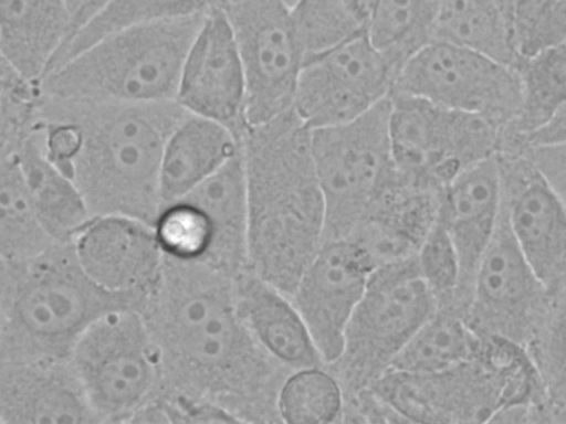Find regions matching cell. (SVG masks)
Listing matches in <instances>:
<instances>
[{"instance_id":"10","label":"cell","mask_w":566,"mask_h":424,"mask_svg":"<svg viewBox=\"0 0 566 424\" xmlns=\"http://www.w3.org/2000/svg\"><path fill=\"white\" fill-rule=\"evenodd\" d=\"M391 94L481 115L504 132L520 113L522 85L517 67L434 39L399 70Z\"/></svg>"},{"instance_id":"39","label":"cell","mask_w":566,"mask_h":424,"mask_svg":"<svg viewBox=\"0 0 566 424\" xmlns=\"http://www.w3.org/2000/svg\"><path fill=\"white\" fill-rule=\"evenodd\" d=\"M566 141V104L542 127L516 140L506 151Z\"/></svg>"},{"instance_id":"26","label":"cell","mask_w":566,"mask_h":424,"mask_svg":"<svg viewBox=\"0 0 566 424\" xmlns=\"http://www.w3.org/2000/svg\"><path fill=\"white\" fill-rule=\"evenodd\" d=\"M434 39L459 44L517 67L512 0H439Z\"/></svg>"},{"instance_id":"16","label":"cell","mask_w":566,"mask_h":424,"mask_svg":"<svg viewBox=\"0 0 566 424\" xmlns=\"http://www.w3.org/2000/svg\"><path fill=\"white\" fill-rule=\"evenodd\" d=\"M176 102L189 114L218 121L242 138L245 81L237 42L222 10L209 13L180 75Z\"/></svg>"},{"instance_id":"43","label":"cell","mask_w":566,"mask_h":424,"mask_svg":"<svg viewBox=\"0 0 566 424\" xmlns=\"http://www.w3.org/2000/svg\"><path fill=\"white\" fill-rule=\"evenodd\" d=\"M285 3H287L290 7H292L297 0H283Z\"/></svg>"},{"instance_id":"2","label":"cell","mask_w":566,"mask_h":424,"mask_svg":"<svg viewBox=\"0 0 566 424\" xmlns=\"http://www.w3.org/2000/svg\"><path fill=\"white\" fill-rule=\"evenodd\" d=\"M189 113L176 100L128 103L41 94L49 158L80 190L92 218L123 215L155 226L166 144Z\"/></svg>"},{"instance_id":"38","label":"cell","mask_w":566,"mask_h":424,"mask_svg":"<svg viewBox=\"0 0 566 424\" xmlns=\"http://www.w3.org/2000/svg\"><path fill=\"white\" fill-rule=\"evenodd\" d=\"M517 152L533 161L566 204V141L525 147Z\"/></svg>"},{"instance_id":"18","label":"cell","mask_w":566,"mask_h":424,"mask_svg":"<svg viewBox=\"0 0 566 424\" xmlns=\"http://www.w3.org/2000/svg\"><path fill=\"white\" fill-rule=\"evenodd\" d=\"M72 243L81 266L96 284L145 303L164 262L155 226L123 215L95 216Z\"/></svg>"},{"instance_id":"23","label":"cell","mask_w":566,"mask_h":424,"mask_svg":"<svg viewBox=\"0 0 566 424\" xmlns=\"http://www.w3.org/2000/svg\"><path fill=\"white\" fill-rule=\"evenodd\" d=\"M1 60L40 83L72 32L67 0H0Z\"/></svg>"},{"instance_id":"40","label":"cell","mask_w":566,"mask_h":424,"mask_svg":"<svg viewBox=\"0 0 566 424\" xmlns=\"http://www.w3.org/2000/svg\"><path fill=\"white\" fill-rule=\"evenodd\" d=\"M545 0H512L516 44L518 36L527 28Z\"/></svg>"},{"instance_id":"27","label":"cell","mask_w":566,"mask_h":424,"mask_svg":"<svg viewBox=\"0 0 566 424\" xmlns=\"http://www.w3.org/2000/svg\"><path fill=\"white\" fill-rule=\"evenodd\" d=\"M517 71L522 85L521 108L503 134L501 151L545 125L566 104V38L523 56Z\"/></svg>"},{"instance_id":"41","label":"cell","mask_w":566,"mask_h":424,"mask_svg":"<svg viewBox=\"0 0 566 424\" xmlns=\"http://www.w3.org/2000/svg\"><path fill=\"white\" fill-rule=\"evenodd\" d=\"M107 1L108 0H85L74 15L71 35L97 13Z\"/></svg>"},{"instance_id":"30","label":"cell","mask_w":566,"mask_h":424,"mask_svg":"<svg viewBox=\"0 0 566 424\" xmlns=\"http://www.w3.org/2000/svg\"><path fill=\"white\" fill-rule=\"evenodd\" d=\"M439 0H377L367 39L395 77L403 64L434 40Z\"/></svg>"},{"instance_id":"3","label":"cell","mask_w":566,"mask_h":424,"mask_svg":"<svg viewBox=\"0 0 566 424\" xmlns=\"http://www.w3.org/2000/svg\"><path fill=\"white\" fill-rule=\"evenodd\" d=\"M248 268L289 297L325 242L311 129L293 108L242 136Z\"/></svg>"},{"instance_id":"31","label":"cell","mask_w":566,"mask_h":424,"mask_svg":"<svg viewBox=\"0 0 566 424\" xmlns=\"http://www.w3.org/2000/svg\"><path fill=\"white\" fill-rule=\"evenodd\" d=\"M377 0H297L291 7L305 59L367 36Z\"/></svg>"},{"instance_id":"36","label":"cell","mask_w":566,"mask_h":424,"mask_svg":"<svg viewBox=\"0 0 566 424\" xmlns=\"http://www.w3.org/2000/svg\"><path fill=\"white\" fill-rule=\"evenodd\" d=\"M424 282L439 305L455 301L461 283V265L454 242L446 225L437 220L416 255Z\"/></svg>"},{"instance_id":"42","label":"cell","mask_w":566,"mask_h":424,"mask_svg":"<svg viewBox=\"0 0 566 424\" xmlns=\"http://www.w3.org/2000/svg\"><path fill=\"white\" fill-rule=\"evenodd\" d=\"M73 14L75 15L76 11L81 8V6L85 2V0H67ZM74 19V18H73Z\"/></svg>"},{"instance_id":"19","label":"cell","mask_w":566,"mask_h":424,"mask_svg":"<svg viewBox=\"0 0 566 424\" xmlns=\"http://www.w3.org/2000/svg\"><path fill=\"white\" fill-rule=\"evenodd\" d=\"M501 209L502 179L497 155L465 168L442 188L438 218L448 229L459 254L461 283L458 297L465 298V307L475 271L495 232Z\"/></svg>"},{"instance_id":"22","label":"cell","mask_w":566,"mask_h":424,"mask_svg":"<svg viewBox=\"0 0 566 424\" xmlns=\"http://www.w3.org/2000/svg\"><path fill=\"white\" fill-rule=\"evenodd\" d=\"M239 312L271 358L292 369L324 364L292 299L251 271L234 279Z\"/></svg>"},{"instance_id":"37","label":"cell","mask_w":566,"mask_h":424,"mask_svg":"<svg viewBox=\"0 0 566 424\" xmlns=\"http://www.w3.org/2000/svg\"><path fill=\"white\" fill-rule=\"evenodd\" d=\"M566 38V0H545L517 39L521 56L535 52Z\"/></svg>"},{"instance_id":"4","label":"cell","mask_w":566,"mask_h":424,"mask_svg":"<svg viewBox=\"0 0 566 424\" xmlns=\"http://www.w3.org/2000/svg\"><path fill=\"white\" fill-rule=\"evenodd\" d=\"M144 300L109 292L83 269L72 242L0 268V362L66 361L97 319Z\"/></svg>"},{"instance_id":"7","label":"cell","mask_w":566,"mask_h":424,"mask_svg":"<svg viewBox=\"0 0 566 424\" xmlns=\"http://www.w3.org/2000/svg\"><path fill=\"white\" fill-rule=\"evenodd\" d=\"M69 362L98 423H129L159 390L157 351L135 308L97 319L76 342Z\"/></svg>"},{"instance_id":"25","label":"cell","mask_w":566,"mask_h":424,"mask_svg":"<svg viewBox=\"0 0 566 424\" xmlns=\"http://www.w3.org/2000/svg\"><path fill=\"white\" fill-rule=\"evenodd\" d=\"M14 157L45 231L57 243L72 242L92 215L73 180L49 158L42 121Z\"/></svg>"},{"instance_id":"1","label":"cell","mask_w":566,"mask_h":424,"mask_svg":"<svg viewBox=\"0 0 566 424\" xmlns=\"http://www.w3.org/2000/svg\"><path fill=\"white\" fill-rule=\"evenodd\" d=\"M234 279L164 254L140 312L158 356V392L217 403L245 423L269 367L239 312Z\"/></svg>"},{"instance_id":"24","label":"cell","mask_w":566,"mask_h":424,"mask_svg":"<svg viewBox=\"0 0 566 424\" xmlns=\"http://www.w3.org/2000/svg\"><path fill=\"white\" fill-rule=\"evenodd\" d=\"M242 138L212 119L188 114L170 135L161 160V208L184 197L241 148ZM161 210V209H160Z\"/></svg>"},{"instance_id":"14","label":"cell","mask_w":566,"mask_h":424,"mask_svg":"<svg viewBox=\"0 0 566 424\" xmlns=\"http://www.w3.org/2000/svg\"><path fill=\"white\" fill-rule=\"evenodd\" d=\"M374 269L366 251L345 237L325 241L301 275L291 299L324 364L339 360L347 326Z\"/></svg>"},{"instance_id":"34","label":"cell","mask_w":566,"mask_h":424,"mask_svg":"<svg viewBox=\"0 0 566 424\" xmlns=\"http://www.w3.org/2000/svg\"><path fill=\"white\" fill-rule=\"evenodd\" d=\"M39 83L0 63V157L14 155L39 126Z\"/></svg>"},{"instance_id":"35","label":"cell","mask_w":566,"mask_h":424,"mask_svg":"<svg viewBox=\"0 0 566 424\" xmlns=\"http://www.w3.org/2000/svg\"><path fill=\"white\" fill-rule=\"evenodd\" d=\"M556 293L560 296L533 336L530 352L542 378L551 405L565 412L566 407V284Z\"/></svg>"},{"instance_id":"13","label":"cell","mask_w":566,"mask_h":424,"mask_svg":"<svg viewBox=\"0 0 566 424\" xmlns=\"http://www.w3.org/2000/svg\"><path fill=\"white\" fill-rule=\"evenodd\" d=\"M395 73L367 36L304 60L293 110L312 130L352 121L386 100Z\"/></svg>"},{"instance_id":"20","label":"cell","mask_w":566,"mask_h":424,"mask_svg":"<svg viewBox=\"0 0 566 424\" xmlns=\"http://www.w3.org/2000/svg\"><path fill=\"white\" fill-rule=\"evenodd\" d=\"M0 423H98L66 361L0 362Z\"/></svg>"},{"instance_id":"28","label":"cell","mask_w":566,"mask_h":424,"mask_svg":"<svg viewBox=\"0 0 566 424\" xmlns=\"http://www.w3.org/2000/svg\"><path fill=\"white\" fill-rule=\"evenodd\" d=\"M481 348L482 338L462 315L439 308L399 351L387 371L440 372L476 360Z\"/></svg>"},{"instance_id":"6","label":"cell","mask_w":566,"mask_h":424,"mask_svg":"<svg viewBox=\"0 0 566 424\" xmlns=\"http://www.w3.org/2000/svg\"><path fill=\"white\" fill-rule=\"evenodd\" d=\"M389 110L388 97L352 121L311 130L325 202V241L348 237L397 176Z\"/></svg>"},{"instance_id":"17","label":"cell","mask_w":566,"mask_h":424,"mask_svg":"<svg viewBox=\"0 0 566 424\" xmlns=\"http://www.w3.org/2000/svg\"><path fill=\"white\" fill-rule=\"evenodd\" d=\"M491 373L478 361L433 373L386 371L368 389L401 421L455 423L488 421Z\"/></svg>"},{"instance_id":"21","label":"cell","mask_w":566,"mask_h":424,"mask_svg":"<svg viewBox=\"0 0 566 424\" xmlns=\"http://www.w3.org/2000/svg\"><path fill=\"white\" fill-rule=\"evenodd\" d=\"M179 199L201 214L210 239L205 264L237 277L248 268V192L242 142L220 169ZM178 200V199H177Z\"/></svg>"},{"instance_id":"15","label":"cell","mask_w":566,"mask_h":424,"mask_svg":"<svg viewBox=\"0 0 566 424\" xmlns=\"http://www.w3.org/2000/svg\"><path fill=\"white\" fill-rule=\"evenodd\" d=\"M502 208L522 253L551 295L566 284V204L525 155L497 153Z\"/></svg>"},{"instance_id":"32","label":"cell","mask_w":566,"mask_h":424,"mask_svg":"<svg viewBox=\"0 0 566 424\" xmlns=\"http://www.w3.org/2000/svg\"><path fill=\"white\" fill-rule=\"evenodd\" d=\"M56 243L38 218L14 155L0 157L1 259H28Z\"/></svg>"},{"instance_id":"12","label":"cell","mask_w":566,"mask_h":424,"mask_svg":"<svg viewBox=\"0 0 566 424\" xmlns=\"http://www.w3.org/2000/svg\"><path fill=\"white\" fill-rule=\"evenodd\" d=\"M551 296L516 243L502 208L475 271L464 320L482 338L499 336L523 344L544 320Z\"/></svg>"},{"instance_id":"5","label":"cell","mask_w":566,"mask_h":424,"mask_svg":"<svg viewBox=\"0 0 566 424\" xmlns=\"http://www.w3.org/2000/svg\"><path fill=\"white\" fill-rule=\"evenodd\" d=\"M207 15L139 23L111 33L46 73L40 92L52 98L176 100L186 56Z\"/></svg>"},{"instance_id":"9","label":"cell","mask_w":566,"mask_h":424,"mask_svg":"<svg viewBox=\"0 0 566 424\" xmlns=\"http://www.w3.org/2000/svg\"><path fill=\"white\" fill-rule=\"evenodd\" d=\"M389 138L397 170L443 188L459 172L501 150L503 130L488 118L390 94Z\"/></svg>"},{"instance_id":"29","label":"cell","mask_w":566,"mask_h":424,"mask_svg":"<svg viewBox=\"0 0 566 424\" xmlns=\"http://www.w3.org/2000/svg\"><path fill=\"white\" fill-rule=\"evenodd\" d=\"M234 0H108L78 28L55 54L49 71L124 28L151 21L209 14L224 10Z\"/></svg>"},{"instance_id":"8","label":"cell","mask_w":566,"mask_h":424,"mask_svg":"<svg viewBox=\"0 0 566 424\" xmlns=\"http://www.w3.org/2000/svg\"><path fill=\"white\" fill-rule=\"evenodd\" d=\"M439 308L416 256L376 267L336 362L347 383L358 390L368 388Z\"/></svg>"},{"instance_id":"44","label":"cell","mask_w":566,"mask_h":424,"mask_svg":"<svg viewBox=\"0 0 566 424\" xmlns=\"http://www.w3.org/2000/svg\"><path fill=\"white\" fill-rule=\"evenodd\" d=\"M565 412H566V407H565Z\"/></svg>"},{"instance_id":"11","label":"cell","mask_w":566,"mask_h":424,"mask_svg":"<svg viewBox=\"0 0 566 424\" xmlns=\"http://www.w3.org/2000/svg\"><path fill=\"white\" fill-rule=\"evenodd\" d=\"M223 12L243 67L247 128L291 110L305 60L291 7L283 0H234Z\"/></svg>"},{"instance_id":"33","label":"cell","mask_w":566,"mask_h":424,"mask_svg":"<svg viewBox=\"0 0 566 424\" xmlns=\"http://www.w3.org/2000/svg\"><path fill=\"white\" fill-rule=\"evenodd\" d=\"M276 409L285 423L337 422L344 412L343 389L321 365L295 369L277 391Z\"/></svg>"}]
</instances>
